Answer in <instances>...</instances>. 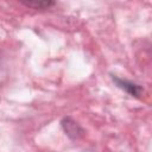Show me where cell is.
Listing matches in <instances>:
<instances>
[{
    "label": "cell",
    "instance_id": "6da1fadb",
    "mask_svg": "<svg viewBox=\"0 0 152 152\" xmlns=\"http://www.w3.org/2000/svg\"><path fill=\"white\" fill-rule=\"evenodd\" d=\"M62 127H63L65 134L68 137H70L71 139H78L83 135V129L78 126L77 122H75L70 118H65L62 121Z\"/></svg>",
    "mask_w": 152,
    "mask_h": 152
},
{
    "label": "cell",
    "instance_id": "7a4b0ae2",
    "mask_svg": "<svg viewBox=\"0 0 152 152\" xmlns=\"http://www.w3.org/2000/svg\"><path fill=\"white\" fill-rule=\"evenodd\" d=\"M113 80L116 82V84H118L120 88L125 89V90H126L127 93H129L131 95H133V96H139V95H140L141 88H140L138 84H134V83L128 82V81H125V80H119V78H116V77H114Z\"/></svg>",
    "mask_w": 152,
    "mask_h": 152
},
{
    "label": "cell",
    "instance_id": "3957f363",
    "mask_svg": "<svg viewBox=\"0 0 152 152\" xmlns=\"http://www.w3.org/2000/svg\"><path fill=\"white\" fill-rule=\"evenodd\" d=\"M25 6L27 7H33V8H49L55 5L53 1H21Z\"/></svg>",
    "mask_w": 152,
    "mask_h": 152
}]
</instances>
